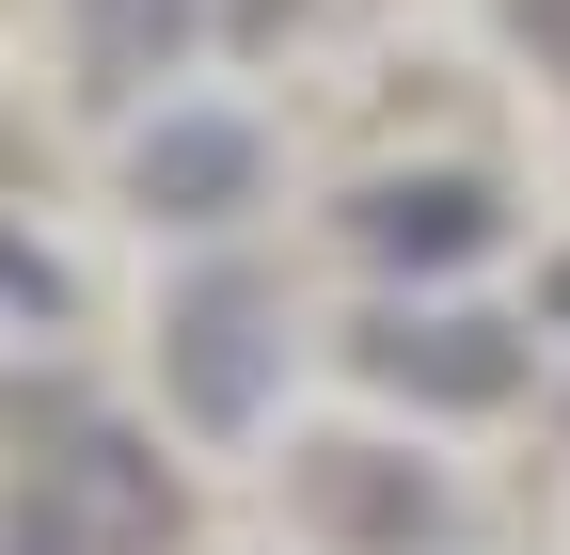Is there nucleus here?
<instances>
[{
    "instance_id": "5",
    "label": "nucleus",
    "mask_w": 570,
    "mask_h": 555,
    "mask_svg": "<svg viewBox=\"0 0 570 555\" xmlns=\"http://www.w3.org/2000/svg\"><path fill=\"white\" fill-rule=\"evenodd\" d=\"M159 48H175V0H96V64L111 80H142Z\"/></svg>"
},
{
    "instance_id": "4",
    "label": "nucleus",
    "mask_w": 570,
    "mask_h": 555,
    "mask_svg": "<svg viewBox=\"0 0 570 555\" xmlns=\"http://www.w3.org/2000/svg\"><path fill=\"white\" fill-rule=\"evenodd\" d=\"M348 223H365V254H396V270H444V254L491 238V191H475V175H396V191L348 206Z\"/></svg>"
},
{
    "instance_id": "1",
    "label": "nucleus",
    "mask_w": 570,
    "mask_h": 555,
    "mask_svg": "<svg viewBox=\"0 0 570 555\" xmlns=\"http://www.w3.org/2000/svg\"><path fill=\"white\" fill-rule=\"evenodd\" d=\"M254 381H269V286L254 270H206L175 302V397L190 429H254Z\"/></svg>"
},
{
    "instance_id": "3",
    "label": "nucleus",
    "mask_w": 570,
    "mask_h": 555,
    "mask_svg": "<svg viewBox=\"0 0 570 555\" xmlns=\"http://www.w3.org/2000/svg\"><path fill=\"white\" fill-rule=\"evenodd\" d=\"M365 366L412 381V397H508V381H523V350H508L491 318H381V333H365Z\"/></svg>"
},
{
    "instance_id": "2",
    "label": "nucleus",
    "mask_w": 570,
    "mask_h": 555,
    "mask_svg": "<svg viewBox=\"0 0 570 555\" xmlns=\"http://www.w3.org/2000/svg\"><path fill=\"white\" fill-rule=\"evenodd\" d=\"M238 191H254V127H223V111L142 127V206H159V223H223Z\"/></svg>"
}]
</instances>
